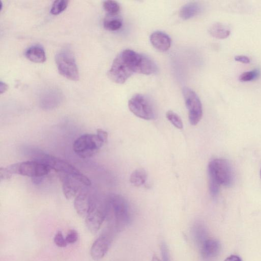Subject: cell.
<instances>
[{
  "label": "cell",
  "mask_w": 261,
  "mask_h": 261,
  "mask_svg": "<svg viewBox=\"0 0 261 261\" xmlns=\"http://www.w3.org/2000/svg\"><path fill=\"white\" fill-rule=\"evenodd\" d=\"M209 32L212 36L218 39H225L231 34L229 27L221 23L212 25L209 28Z\"/></svg>",
  "instance_id": "obj_17"
},
{
  "label": "cell",
  "mask_w": 261,
  "mask_h": 261,
  "mask_svg": "<svg viewBox=\"0 0 261 261\" xmlns=\"http://www.w3.org/2000/svg\"><path fill=\"white\" fill-rule=\"evenodd\" d=\"M118 232L115 228L109 226L96 239L91 249V256L94 261H100L105 257Z\"/></svg>",
  "instance_id": "obj_8"
},
{
  "label": "cell",
  "mask_w": 261,
  "mask_h": 261,
  "mask_svg": "<svg viewBox=\"0 0 261 261\" xmlns=\"http://www.w3.org/2000/svg\"><path fill=\"white\" fill-rule=\"evenodd\" d=\"M225 261H243L242 258L236 255H232L228 257Z\"/></svg>",
  "instance_id": "obj_31"
},
{
  "label": "cell",
  "mask_w": 261,
  "mask_h": 261,
  "mask_svg": "<svg viewBox=\"0 0 261 261\" xmlns=\"http://www.w3.org/2000/svg\"><path fill=\"white\" fill-rule=\"evenodd\" d=\"M201 5L197 2H191L185 5L180 11V17L187 20L198 15L202 11Z\"/></svg>",
  "instance_id": "obj_16"
},
{
  "label": "cell",
  "mask_w": 261,
  "mask_h": 261,
  "mask_svg": "<svg viewBox=\"0 0 261 261\" xmlns=\"http://www.w3.org/2000/svg\"><path fill=\"white\" fill-rule=\"evenodd\" d=\"M194 230L196 236H197L198 240L202 245L207 239L205 237L206 232L204 230L203 227L201 226H197V227H195Z\"/></svg>",
  "instance_id": "obj_25"
},
{
  "label": "cell",
  "mask_w": 261,
  "mask_h": 261,
  "mask_svg": "<svg viewBox=\"0 0 261 261\" xmlns=\"http://www.w3.org/2000/svg\"><path fill=\"white\" fill-rule=\"evenodd\" d=\"M78 233L75 230H71L68 233L66 238V241L68 244H74L78 241Z\"/></svg>",
  "instance_id": "obj_26"
},
{
  "label": "cell",
  "mask_w": 261,
  "mask_h": 261,
  "mask_svg": "<svg viewBox=\"0 0 261 261\" xmlns=\"http://www.w3.org/2000/svg\"><path fill=\"white\" fill-rule=\"evenodd\" d=\"M183 95L188 112L189 122L192 126H196L200 122L203 116L201 102L197 94L188 88L183 89Z\"/></svg>",
  "instance_id": "obj_9"
},
{
  "label": "cell",
  "mask_w": 261,
  "mask_h": 261,
  "mask_svg": "<svg viewBox=\"0 0 261 261\" xmlns=\"http://www.w3.org/2000/svg\"><path fill=\"white\" fill-rule=\"evenodd\" d=\"M151 45L157 50L164 52L168 51L171 46V40L166 33L156 31L152 33L150 36Z\"/></svg>",
  "instance_id": "obj_14"
},
{
  "label": "cell",
  "mask_w": 261,
  "mask_h": 261,
  "mask_svg": "<svg viewBox=\"0 0 261 261\" xmlns=\"http://www.w3.org/2000/svg\"><path fill=\"white\" fill-rule=\"evenodd\" d=\"M147 178V174L143 169L135 170L130 176V182L136 187L144 184Z\"/></svg>",
  "instance_id": "obj_18"
},
{
  "label": "cell",
  "mask_w": 261,
  "mask_h": 261,
  "mask_svg": "<svg viewBox=\"0 0 261 261\" xmlns=\"http://www.w3.org/2000/svg\"><path fill=\"white\" fill-rule=\"evenodd\" d=\"M51 170L47 164L37 160L18 162L0 168V179L1 181L8 180L14 175L42 178L47 175Z\"/></svg>",
  "instance_id": "obj_3"
},
{
  "label": "cell",
  "mask_w": 261,
  "mask_h": 261,
  "mask_svg": "<svg viewBox=\"0 0 261 261\" xmlns=\"http://www.w3.org/2000/svg\"><path fill=\"white\" fill-rule=\"evenodd\" d=\"M88 188L81 192L74 201V207L77 214L85 218L90 213L96 199V196H94Z\"/></svg>",
  "instance_id": "obj_12"
},
{
  "label": "cell",
  "mask_w": 261,
  "mask_h": 261,
  "mask_svg": "<svg viewBox=\"0 0 261 261\" xmlns=\"http://www.w3.org/2000/svg\"><path fill=\"white\" fill-rule=\"evenodd\" d=\"M116 15H110L106 18L104 21V28L109 31H115L122 27V21Z\"/></svg>",
  "instance_id": "obj_19"
},
{
  "label": "cell",
  "mask_w": 261,
  "mask_h": 261,
  "mask_svg": "<svg viewBox=\"0 0 261 261\" xmlns=\"http://www.w3.org/2000/svg\"><path fill=\"white\" fill-rule=\"evenodd\" d=\"M55 62L58 72L67 79L77 81L80 74L74 54L72 51L65 48L57 53Z\"/></svg>",
  "instance_id": "obj_5"
},
{
  "label": "cell",
  "mask_w": 261,
  "mask_h": 261,
  "mask_svg": "<svg viewBox=\"0 0 261 261\" xmlns=\"http://www.w3.org/2000/svg\"><path fill=\"white\" fill-rule=\"evenodd\" d=\"M97 134L104 143L107 142L108 140V133L105 131V130L102 129H98L97 130Z\"/></svg>",
  "instance_id": "obj_27"
},
{
  "label": "cell",
  "mask_w": 261,
  "mask_h": 261,
  "mask_svg": "<svg viewBox=\"0 0 261 261\" xmlns=\"http://www.w3.org/2000/svg\"><path fill=\"white\" fill-rule=\"evenodd\" d=\"M161 251L164 261H169L168 251L167 246L163 244L161 246Z\"/></svg>",
  "instance_id": "obj_28"
},
{
  "label": "cell",
  "mask_w": 261,
  "mask_h": 261,
  "mask_svg": "<svg viewBox=\"0 0 261 261\" xmlns=\"http://www.w3.org/2000/svg\"><path fill=\"white\" fill-rule=\"evenodd\" d=\"M54 241L55 245L60 248H65L68 243L66 239L64 238L61 232L58 231L55 236Z\"/></svg>",
  "instance_id": "obj_24"
},
{
  "label": "cell",
  "mask_w": 261,
  "mask_h": 261,
  "mask_svg": "<svg viewBox=\"0 0 261 261\" xmlns=\"http://www.w3.org/2000/svg\"><path fill=\"white\" fill-rule=\"evenodd\" d=\"M235 60L237 61L243 63L247 64L250 62V59L245 56H237L235 57Z\"/></svg>",
  "instance_id": "obj_29"
},
{
  "label": "cell",
  "mask_w": 261,
  "mask_h": 261,
  "mask_svg": "<svg viewBox=\"0 0 261 261\" xmlns=\"http://www.w3.org/2000/svg\"><path fill=\"white\" fill-rule=\"evenodd\" d=\"M209 187L211 194L215 197L221 186L231 187L235 180L234 172L231 163L226 159H215L208 165Z\"/></svg>",
  "instance_id": "obj_2"
},
{
  "label": "cell",
  "mask_w": 261,
  "mask_h": 261,
  "mask_svg": "<svg viewBox=\"0 0 261 261\" xmlns=\"http://www.w3.org/2000/svg\"><path fill=\"white\" fill-rule=\"evenodd\" d=\"M166 118L171 123L177 128L182 129L183 128V124L180 117L176 113L169 111L166 113Z\"/></svg>",
  "instance_id": "obj_22"
},
{
  "label": "cell",
  "mask_w": 261,
  "mask_h": 261,
  "mask_svg": "<svg viewBox=\"0 0 261 261\" xmlns=\"http://www.w3.org/2000/svg\"><path fill=\"white\" fill-rule=\"evenodd\" d=\"M8 86L7 84L2 81L0 82V94L5 93L8 90Z\"/></svg>",
  "instance_id": "obj_30"
},
{
  "label": "cell",
  "mask_w": 261,
  "mask_h": 261,
  "mask_svg": "<svg viewBox=\"0 0 261 261\" xmlns=\"http://www.w3.org/2000/svg\"><path fill=\"white\" fill-rule=\"evenodd\" d=\"M106 220L105 201H101L97 198L94 205L85 218L87 228L92 233H96Z\"/></svg>",
  "instance_id": "obj_10"
},
{
  "label": "cell",
  "mask_w": 261,
  "mask_h": 261,
  "mask_svg": "<svg viewBox=\"0 0 261 261\" xmlns=\"http://www.w3.org/2000/svg\"><path fill=\"white\" fill-rule=\"evenodd\" d=\"M260 76V71L255 69L251 71L244 73L239 77V80L242 82H250L256 80Z\"/></svg>",
  "instance_id": "obj_23"
},
{
  "label": "cell",
  "mask_w": 261,
  "mask_h": 261,
  "mask_svg": "<svg viewBox=\"0 0 261 261\" xmlns=\"http://www.w3.org/2000/svg\"><path fill=\"white\" fill-rule=\"evenodd\" d=\"M103 7L110 15H117L121 9L119 3L116 1H112V0L104 1Z\"/></svg>",
  "instance_id": "obj_21"
},
{
  "label": "cell",
  "mask_w": 261,
  "mask_h": 261,
  "mask_svg": "<svg viewBox=\"0 0 261 261\" xmlns=\"http://www.w3.org/2000/svg\"><path fill=\"white\" fill-rule=\"evenodd\" d=\"M157 71V65L153 60L133 50L127 49L115 58L108 76L114 82L123 84L134 73L149 75Z\"/></svg>",
  "instance_id": "obj_1"
},
{
  "label": "cell",
  "mask_w": 261,
  "mask_h": 261,
  "mask_svg": "<svg viewBox=\"0 0 261 261\" xmlns=\"http://www.w3.org/2000/svg\"><path fill=\"white\" fill-rule=\"evenodd\" d=\"M152 261H162L156 255H154Z\"/></svg>",
  "instance_id": "obj_32"
},
{
  "label": "cell",
  "mask_w": 261,
  "mask_h": 261,
  "mask_svg": "<svg viewBox=\"0 0 261 261\" xmlns=\"http://www.w3.org/2000/svg\"><path fill=\"white\" fill-rule=\"evenodd\" d=\"M34 160L40 161L49 166L52 169L59 173V175H67L80 172L75 166L68 161L57 157L37 152L34 156Z\"/></svg>",
  "instance_id": "obj_11"
},
{
  "label": "cell",
  "mask_w": 261,
  "mask_h": 261,
  "mask_svg": "<svg viewBox=\"0 0 261 261\" xmlns=\"http://www.w3.org/2000/svg\"><path fill=\"white\" fill-rule=\"evenodd\" d=\"M260 175H261V170Z\"/></svg>",
  "instance_id": "obj_33"
},
{
  "label": "cell",
  "mask_w": 261,
  "mask_h": 261,
  "mask_svg": "<svg viewBox=\"0 0 261 261\" xmlns=\"http://www.w3.org/2000/svg\"><path fill=\"white\" fill-rule=\"evenodd\" d=\"M26 57L31 62L36 63H44L47 59L44 49L39 45H33L25 52Z\"/></svg>",
  "instance_id": "obj_15"
},
{
  "label": "cell",
  "mask_w": 261,
  "mask_h": 261,
  "mask_svg": "<svg viewBox=\"0 0 261 261\" xmlns=\"http://www.w3.org/2000/svg\"><path fill=\"white\" fill-rule=\"evenodd\" d=\"M59 177L64 197L68 200L76 198L81 192L92 185L91 181L80 171L67 175H59Z\"/></svg>",
  "instance_id": "obj_4"
},
{
  "label": "cell",
  "mask_w": 261,
  "mask_h": 261,
  "mask_svg": "<svg viewBox=\"0 0 261 261\" xmlns=\"http://www.w3.org/2000/svg\"><path fill=\"white\" fill-rule=\"evenodd\" d=\"M201 256L204 261H213L219 256L221 245L214 239H207L201 245Z\"/></svg>",
  "instance_id": "obj_13"
},
{
  "label": "cell",
  "mask_w": 261,
  "mask_h": 261,
  "mask_svg": "<svg viewBox=\"0 0 261 261\" xmlns=\"http://www.w3.org/2000/svg\"><path fill=\"white\" fill-rule=\"evenodd\" d=\"M69 3V1L67 0H56L51 7V13L54 15L61 13L67 8Z\"/></svg>",
  "instance_id": "obj_20"
},
{
  "label": "cell",
  "mask_w": 261,
  "mask_h": 261,
  "mask_svg": "<svg viewBox=\"0 0 261 261\" xmlns=\"http://www.w3.org/2000/svg\"><path fill=\"white\" fill-rule=\"evenodd\" d=\"M130 112L135 116L145 120H154L156 113L153 104L145 96L136 94L128 103Z\"/></svg>",
  "instance_id": "obj_7"
},
{
  "label": "cell",
  "mask_w": 261,
  "mask_h": 261,
  "mask_svg": "<svg viewBox=\"0 0 261 261\" xmlns=\"http://www.w3.org/2000/svg\"><path fill=\"white\" fill-rule=\"evenodd\" d=\"M104 144L97 134H85L74 141L73 150L80 157L88 158L96 154Z\"/></svg>",
  "instance_id": "obj_6"
}]
</instances>
